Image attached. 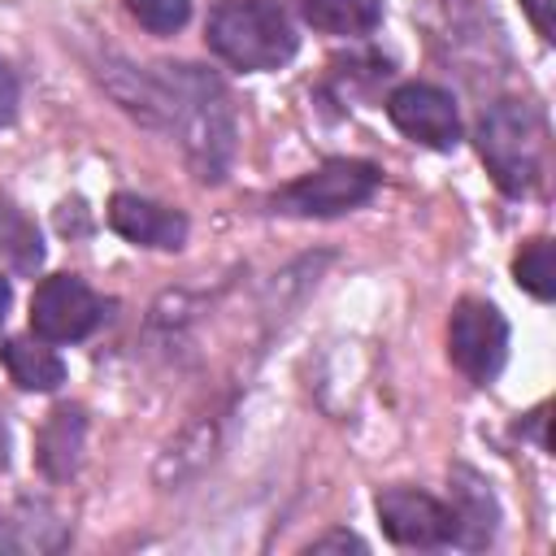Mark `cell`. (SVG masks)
<instances>
[{
  "label": "cell",
  "instance_id": "6da1fadb",
  "mask_svg": "<svg viewBox=\"0 0 556 556\" xmlns=\"http://www.w3.org/2000/svg\"><path fill=\"white\" fill-rule=\"evenodd\" d=\"M161 78L169 91V130L178 135L191 174L200 182H222L239 143L226 83L200 65H161Z\"/></svg>",
  "mask_w": 556,
  "mask_h": 556
},
{
  "label": "cell",
  "instance_id": "7a4b0ae2",
  "mask_svg": "<svg viewBox=\"0 0 556 556\" xmlns=\"http://www.w3.org/2000/svg\"><path fill=\"white\" fill-rule=\"evenodd\" d=\"M478 152L504 195H530L547 161L543 113L530 100H495L478 122Z\"/></svg>",
  "mask_w": 556,
  "mask_h": 556
},
{
  "label": "cell",
  "instance_id": "3957f363",
  "mask_svg": "<svg viewBox=\"0 0 556 556\" xmlns=\"http://www.w3.org/2000/svg\"><path fill=\"white\" fill-rule=\"evenodd\" d=\"M208 48L235 65V70H282L295 48H300V35L295 26L287 22V13L269 0H222L213 13H208V30H204Z\"/></svg>",
  "mask_w": 556,
  "mask_h": 556
},
{
  "label": "cell",
  "instance_id": "277c9868",
  "mask_svg": "<svg viewBox=\"0 0 556 556\" xmlns=\"http://www.w3.org/2000/svg\"><path fill=\"white\" fill-rule=\"evenodd\" d=\"M378 187H382L378 165H369V161H326L313 174L278 187L269 208L282 213V217H339V213H352V208L369 204Z\"/></svg>",
  "mask_w": 556,
  "mask_h": 556
},
{
  "label": "cell",
  "instance_id": "5b68a950",
  "mask_svg": "<svg viewBox=\"0 0 556 556\" xmlns=\"http://www.w3.org/2000/svg\"><path fill=\"white\" fill-rule=\"evenodd\" d=\"M447 356L469 382H478V387L495 382L504 361H508L504 313L486 300H460L452 308V321H447Z\"/></svg>",
  "mask_w": 556,
  "mask_h": 556
},
{
  "label": "cell",
  "instance_id": "8992f818",
  "mask_svg": "<svg viewBox=\"0 0 556 556\" xmlns=\"http://www.w3.org/2000/svg\"><path fill=\"white\" fill-rule=\"evenodd\" d=\"M104 321V300L74 274H52L30 295V330L48 343H78Z\"/></svg>",
  "mask_w": 556,
  "mask_h": 556
},
{
  "label": "cell",
  "instance_id": "52a82bcc",
  "mask_svg": "<svg viewBox=\"0 0 556 556\" xmlns=\"http://www.w3.org/2000/svg\"><path fill=\"white\" fill-rule=\"evenodd\" d=\"M374 508H378V521H382L391 543H400V547H452V534H456L452 504L434 500L430 491L387 486V491H378Z\"/></svg>",
  "mask_w": 556,
  "mask_h": 556
},
{
  "label": "cell",
  "instance_id": "ba28073f",
  "mask_svg": "<svg viewBox=\"0 0 556 556\" xmlns=\"http://www.w3.org/2000/svg\"><path fill=\"white\" fill-rule=\"evenodd\" d=\"M387 117L400 135H408L421 148H456L460 143V113L456 100L434 83H404L387 96Z\"/></svg>",
  "mask_w": 556,
  "mask_h": 556
},
{
  "label": "cell",
  "instance_id": "9c48e42d",
  "mask_svg": "<svg viewBox=\"0 0 556 556\" xmlns=\"http://www.w3.org/2000/svg\"><path fill=\"white\" fill-rule=\"evenodd\" d=\"M109 226L126 243L161 248V252H178L187 243V230H191L178 208L156 204V200H143V195H130V191H117L109 200Z\"/></svg>",
  "mask_w": 556,
  "mask_h": 556
},
{
  "label": "cell",
  "instance_id": "30bf717a",
  "mask_svg": "<svg viewBox=\"0 0 556 556\" xmlns=\"http://www.w3.org/2000/svg\"><path fill=\"white\" fill-rule=\"evenodd\" d=\"M452 517H456V534H452V547H465V552H478L495 539V526H500V504L491 495V486L456 465L452 469Z\"/></svg>",
  "mask_w": 556,
  "mask_h": 556
},
{
  "label": "cell",
  "instance_id": "8fae6325",
  "mask_svg": "<svg viewBox=\"0 0 556 556\" xmlns=\"http://www.w3.org/2000/svg\"><path fill=\"white\" fill-rule=\"evenodd\" d=\"M83 443H87V417H83V408H70L65 404V408L48 413V421L39 426L35 460H39V469L52 482H65L83 465Z\"/></svg>",
  "mask_w": 556,
  "mask_h": 556
},
{
  "label": "cell",
  "instance_id": "7c38bea8",
  "mask_svg": "<svg viewBox=\"0 0 556 556\" xmlns=\"http://www.w3.org/2000/svg\"><path fill=\"white\" fill-rule=\"evenodd\" d=\"M100 78L130 117H139L143 126H169V91H165L161 70L148 74L135 65H109Z\"/></svg>",
  "mask_w": 556,
  "mask_h": 556
},
{
  "label": "cell",
  "instance_id": "4fadbf2b",
  "mask_svg": "<svg viewBox=\"0 0 556 556\" xmlns=\"http://www.w3.org/2000/svg\"><path fill=\"white\" fill-rule=\"evenodd\" d=\"M0 361L9 369V378L22 391H56L65 382V361L48 348V339H9L0 343Z\"/></svg>",
  "mask_w": 556,
  "mask_h": 556
},
{
  "label": "cell",
  "instance_id": "5bb4252c",
  "mask_svg": "<svg viewBox=\"0 0 556 556\" xmlns=\"http://www.w3.org/2000/svg\"><path fill=\"white\" fill-rule=\"evenodd\" d=\"M0 261L17 274H35L43 265V239L39 226L9 200L0 195Z\"/></svg>",
  "mask_w": 556,
  "mask_h": 556
},
{
  "label": "cell",
  "instance_id": "9a60e30c",
  "mask_svg": "<svg viewBox=\"0 0 556 556\" xmlns=\"http://www.w3.org/2000/svg\"><path fill=\"white\" fill-rule=\"evenodd\" d=\"M304 22L321 35H369L382 22V0H304Z\"/></svg>",
  "mask_w": 556,
  "mask_h": 556
},
{
  "label": "cell",
  "instance_id": "2e32d148",
  "mask_svg": "<svg viewBox=\"0 0 556 556\" xmlns=\"http://www.w3.org/2000/svg\"><path fill=\"white\" fill-rule=\"evenodd\" d=\"M513 278H517V287H526L534 300H552V295H556V256H552V239H530V243L513 256Z\"/></svg>",
  "mask_w": 556,
  "mask_h": 556
},
{
  "label": "cell",
  "instance_id": "e0dca14e",
  "mask_svg": "<svg viewBox=\"0 0 556 556\" xmlns=\"http://www.w3.org/2000/svg\"><path fill=\"white\" fill-rule=\"evenodd\" d=\"M126 9L152 35H174L191 17V0H126Z\"/></svg>",
  "mask_w": 556,
  "mask_h": 556
},
{
  "label": "cell",
  "instance_id": "ac0fdd59",
  "mask_svg": "<svg viewBox=\"0 0 556 556\" xmlns=\"http://www.w3.org/2000/svg\"><path fill=\"white\" fill-rule=\"evenodd\" d=\"M17 100H22V87H17V74L9 70V61L0 56V130L13 126L17 117Z\"/></svg>",
  "mask_w": 556,
  "mask_h": 556
},
{
  "label": "cell",
  "instance_id": "d6986e66",
  "mask_svg": "<svg viewBox=\"0 0 556 556\" xmlns=\"http://www.w3.org/2000/svg\"><path fill=\"white\" fill-rule=\"evenodd\" d=\"M521 9H526V17H530V26L543 35V39H552V17H556V0H521Z\"/></svg>",
  "mask_w": 556,
  "mask_h": 556
},
{
  "label": "cell",
  "instance_id": "ffe728a7",
  "mask_svg": "<svg viewBox=\"0 0 556 556\" xmlns=\"http://www.w3.org/2000/svg\"><path fill=\"white\" fill-rule=\"evenodd\" d=\"M308 552H365V543L356 534H348V530H330V534L313 539Z\"/></svg>",
  "mask_w": 556,
  "mask_h": 556
},
{
  "label": "cell",
  "instance_id": "44dd1931",
  "mask_svg": "<svg viewBox=\"0 0 556 556\" xmlns=\"http://www.w3.org/2000/svg\"><path fill=\"white\" fill-rule=\"evenodd\" d=\"M9 304H13V287H9V278H0V326L9 317Z\"/></svg>",
  "mask_w": 556,
  "mask_h": 556
},
{
  "label": "cell",
  "instance_id": "7402d4cb",
  "mask_svg": "<svg viewBox=\"0 0 556 556\" xmlns=\"http://www.w3.org/2000/svg\"><path fill=\"white\" fill-rule=\"evenodd\" d=\"M4 465H9V430L0 426V469H4Z\"/></svg>",
  "mask_w": 556,
  "mask_h": 556
}]
</instances>
